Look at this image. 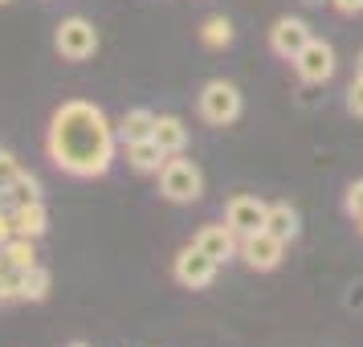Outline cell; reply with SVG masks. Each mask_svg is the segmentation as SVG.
Here are the masks:
<instances>
[{
  "mask_svg": "<svg viewBox=\"0 0 363 347\" xmlns=\"http://www.w3.org/2000/svg\"><path fill=\"white\" fill-rule=\"evenodd\" d=\"M118 148V127L102 115L94 102L69 99L62 102L50 119V135H45V151H50L53 167H62L66 176L78 180H94L115 164Z\"/></svg>",
  "mask_w": 363,
  "mask_h": 347,
  "instance_id": "cell-1",
  "label": "cell"
},
{
  "mask_svg": "<svg viewBox=\"0 0 363 347\" xmlns=\"http://www.w3.org/2000/svg\"><path fill=\"white\" fill-rule=\"evenodd\" d=\"M160 192L167 200H176V204H192L200 200L204 192V176H200V167L192 160H184V155H167V164L160 167Z\"/></svg>",
  "mask_w": 363,
  "mask_h": 347,
  "instance_id": "cell-2",
  "label": "cell"
},
{
  "mask_svg": "<svg viewBox=\"0 0 363 347\" xmlns=\"http://www.w3.org/2000/svg\"><path fill=\"white\" fill-rule=\"evenodd\" d=\"M53 45H57V53L66 62H86V57H94V50H99V29L86 17H66L57 25V33H53Z\"/></svg>",
  "mask_w": 363,
  "mask_h": 347,
  "instance_id": "cell-3",
  "label": "cell"
},
{
  "mask_svg": "<svg viewBox=\"0 0 363 347\" xmlns=\"http://www.w3.org/2000/svg\"><path fill=\"white\" fill-rule=\"evenodd\" d=\"M200 115H204V123H213V127H229L233 119L241 115V94H237V86L233 82H208L200 90Z\"/></svg>",
  "mask_w": 363,
  "mask_h": 347,
  "instance_id": "cell-4",
  "label": "cell"
},
{
  "mask_svg": "<svg viewBox=\"0 0 363 347\" xmlns=\"http://www.w3.org/2000/svg\"><path fill=\"white\" fill-rule=\"evenodd\" d=\"M216 258H208L200 246H188L180 249V258H176V282L180 286H188V290H204L208 282L216 278Z\"/></svg>",
  "mask_w": 363,
  "mask_h": 347,
  "instance_id": "cell-5",
  "label": "cell"
},
{
  "mask_svg": "<svg viewBox=\"0 0 363 347\" xmlns=\"http://www.w3.org/2000/svg\"><path fill=\"white\" fill-rule=\"evenodd\" d=\"M265 216H269V204L257 197H233L229 209H225V225H229L237 237H249V233L265 229Z\"/></svg>",
  "mask_w": 363,
  "mask_h": 347,
  "instance_id": "cell-6",
  "label": "cell"
},
{
  "mask_svg": "<svg viewBox=\"0 0 363 347\" xmlns=\"http://www.w3.org/2000/svg\"><path fill=\"white\" fill-rule=\"evenodd\" d=\"M294 70L302 82H327L330 74H335V50H330L327 41H306V50L294 57Z\"/></svg>",
  "mask_w": 363,
  "mask_h": 347,
  "instance_id": "cell-7",
  "label": "cell"
},
{
  "mask_svg": "<svg viewBox=\"0 0 363 347\" xmlns=\"http://www.w3.org/2000/svg\"><path fill=\"white\" fill-rule=\"evenodd\" d=\"M281 253H286V241H278L269 229L241 237V258H245L253 270H274V265L281 262Z\"/></svg>",
  "mask_w": 363,
  "mask_h": 347,
  "instance_id": "cell-8",
  "label": "cell"
},
{
  "mask_svg": "<svg viewBox=\"0 0 363 347\" xmlns=\"http://www.w3.org/2000/svg\"><path fill=\"white\" fill-rule=\"evenodd\" d=\"M306 41H311V29H306V21H298V17H281L278 25L269 29L274 53H278V57H290V62L306 50Z\"/></svg>",
  "mask_w": 363,
  "mask_h": 347,
  "instance_id": "cell-9",
  "label": "cell"
},
{
  "mask_svg": "<svg viewBox=\"0 0 363 347\" xmlns=\"http://www.w3.org/2000/svg\"><path fill=\"white\" fill-rule=\"evenodd\" d=\"M196 246L208 253V258H216V262H229L233 253H237V233L229 229V225H204V229L196 233Z\"/></svg>",
  "mask_w": 363,
  "mask_h": 347,
  "instance_id": "cell-10",
  "label": "cell"
},
{
  "mask_svg": "<svg viewBox=\"0 0 363 347\" xmlns=\"http://www.w3.org/2000/svg\"><path fill=\"white\" fill-rule=\"evenodd\" d=\"M13 229L17 237H41V233L50 229V213H45V204L41 200H29V204H17L13 209Z\"/></svg>",
  "mask_w": 363,
  "mask_h": 347,
  "instance_id": "cell-11",
  "label": "cell"
},
{
  "mask_svg": "<svg viewBox=\"0 0 363 347\" xmlns=\"http://www.w3.org/2000/svg\"><path fill=\"white\" fill-rule=\"evenodd\" d=\"M151 139H155L167 155H180L184 143H188V127H184L176 115H160V119H155V131H151Z\"/></svg>",
  "mask_w": 363,
  "mask_h": 347,
  "instance_id": "cell-12",
  "label": "cell"
},
{
  "mask_svg": "<svg viewBox=\"0 0 363 347\" xmlns=\"http://www.w3.org/2000/svg\"><path fill=\"white\" fill-rule=\"evenodd\" d=\"M127 164L135 172H160L167 164V151L155 139H139V143H127Z\"/></svg>",
  "mask_w": 363,
  "mask_h": 347,
  "instance_id": "cell-13",
  "label": "cell"
},
{
  "mask_svg": "<svg viewBox=\"0 0 363 347\" xmlns=\"http://www.w3.org/2000/svg\"><path fill=\"white\" fill-rule=\"evenodd\" d=\"M155 119L147 106H135V111H127L123 115V123H118V139L123 143H139V139H151V131H155Z\"/></svg>",
  "mask_w": 363,
  "mask_h": 347,
  "instance_id": "cell-14",
  "label": "cell"
},
{
  "mask_svg": "<svg viewBox=\"0 0 363 347\" xmlns=\"http://www.w3.org/2000/svg\"><path fill=\"white\" fill-rule=\"evenodd\" d=\"M0 258H4V265H9V270H17V274L33 270V265H37L33 237H13V241H4V246H0Z\"/></svg>",
  "mask_w": 363,
  "mask_h": 347,
  "instance_id": "cell-15",
  "label": "cell"
},
{
  "mask_svg": "<svg viewBox=\"0 0 363 347\" xmlns=\"http://www.w3.org/2000/svg\"><path fill=\"white\" fill-rule=\"evenodd\" d=\"M50 286H53V274L41 262L21 274V298H25V302H45V298H50Z\"/></svg>",
  "mask_w": 363,
  "mask_h": 347,
  "instance_id": "cell-16",
  "label": "cell"
},
{
  "mask_svg": "<svg viewBox=\"0 0 363 347\" xmlns=\"http://www.w3.org/2000/svg\"><path fill=\"white\" fill-rule=\"evenodd\" d=\"M265 229L274 233L278 241H294L298 237V213L290 209V204H269V216H265Z\"/></svg>",
  "mask_w": 363,
  "mask_h": 347,
  "instance_id": "cell-17",
  "label": "cell"
},
{
  "mask_svg": "<svg viewBox=\"0 0 363 347\" xmlns=\"http://www.w3.org/2000/svg\"><path fill=\"white\" fill-rule=\"evenodd\" d=\"M200 41H204L208 50H220V45H229L233 41V25L225 17H208L204 21V29H200Z\"/></svg>",
  "mask_w": 363,
  "mask_h": 347,
  "instance_id": "cell-18",
  "label": "cell"
},
{
  "mask_svg": "<svg viewBox=\"0 0 363 347\" xmlns=\"http://www.w3.org/2000/svg\"><path fill=\"white\" fill-rule=\"evenodd\" d=\"M9 197L17 200V204H29V200H41V184H37V176H29V172H21V180L9 188Z\"/></svg>",
  "mask_w": 363,
  "mask_h": 347,
  "instance_id": "cell-19",
  "label": "cell"
},
{
  "mask_svg": "<svg viewBox=\"0 0 363 347\" xmlns=\"http://www.w3.org/2000/svg\"><path fill=\"white\" fill-rule=\"evenodd\" d=\"M21 172H25V167H21L17 155H13V151H0V192H9V188L21 180Z\"/></svg>",
  "mask_w": 363,
  "mask_h": 347,
  "instance_id": "cell-20",
  "label": "cell"
},
{
  "mask_svg": "<svg viewBox=\"0 0 363 347\" xmlns=\"http://www.w3.org/2000/svg\"><path fill=\"white\" fill-rule=\"evenodd\" d=\"M347 213L355 216V221L363 216V180H355L351 188H347Z\"/></svg>",
  "mask_w": 363,
  "mask_h": 347,
  "instance_id": "cell-21",
  "label": "cell"
},
{
  "mask_svg": "<svg viewBox=\"0 0 363 347\" xmlns=\"http://www.w3.org/2000/svg\"><path fill=\"white\" fill-rule=\"evenodd\" d=\"M347 111L363 119V78H355V82H351V90H347Z\"/></svg>",
  "mask_w": 363,
  "mask_h": 347,
  "instance_id": "cell-22",
  "label": "cell"
},
{
  "mask_svg": "<svg viewBox=\"0 0 363 347\" xmlns=\"http://www.w3.org/2000/svg\"><path fill=\"white\" fill-rule=\"evenodd\" d=\"M13 237H17V229H13V213H0V246L13 241Z\"/></svg>",
  "mask_w": 363,
  "mask_h": 347,
  "instance_id": "cell-23",
  "label": "cell"
},
{
  "mask_svg": "<svg viewBox=\"0 0 363 347\" xmlns=\"http://www.w3.org/2000/svg\"><path fill=\"white\" fill-rule=\"evenodd\" d=\"M339 13H363V0H335Z\"/></svg>",
  "mask_w": 363,
  "mask_h": 347,
  "instance_id": "cell-24",
  "label": "cell"
},
{
  "mask_svg": "<svg viewBox=\"0 0 363 347\" xmlns=\"http://www.w3.org/2000/svg\"><path fill=\"white\" fill-rule=\"evenodd\" d=\"M355 78H363V53L355 57Z\"/></svg>",
  "mask_w": 363,
  "mask_h": 347,
  "instance_id": "cell-25",
  "label": "cell"
},
{
  "mask_svg": "<svg viewBox=\"0 0 363 347\" xmlns=\"http://www.w3.org/2000/svg\"><path fill=\"white\" fill-rule=\"evenodd\" d=\"M69 347H86V343H69Z\"/></svg>",
  "mask_w": 363,
  "mask_h": 347,
  "instance_id": "cell-26",
  "label": "cell"
},
{
  "mask_svg": "<svg viewBox=\"0 0 363 347\" xmlns=\"http://www.w3.org/2000/svg\"><path fill=\"white\" fill-rule=\"evenodd\" d=\"M359 233H363V216H359Z\"/></svg>",
  "mask_w": 363,
  "mask_h": 347,
  "instance_id": "cell-27",
  "label": "cell"
},
{
  "mask_svg": "<svg viewBox=\"0 0 363 347\" xmlns=\"http://www.w3.org/2000/svg\"><path fill=\"white\" fill-rule=\"evenodd\" d=\"M0 4H9V0H0Z\"/></svg>",
  "mask_w": 363,
  "mask_h": 347,
  "instance_id": "cell-28",
  "label": "cell"
}]
</instances>
